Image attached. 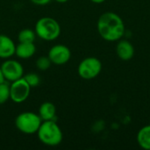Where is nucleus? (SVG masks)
I'll use <instances>...</instances> for the list:
<instances>
[{
	"label": "nucleus",
	"mask_w": 150,
	"mask_h": 150,
	"mask_svg": "<svg viewBox=\"0 0 150 150\" xmlns=\"http://www.w3.org/2000/svg\"><path fill=\"white\" fill-rule=\"evenodd\" d=\"M5 80H4V77L3 76V73H2V70H1V68H0V83H4Z\"/></svg>",
	"instance_id": "nucleus-19"
},
{
	"label": "nucleus",
	"mask_w": 150,
	"mask_h": 150,
	"mask_svg": "<svg viewBox=\"0 0 150 150\" xmlns=\"http://www.w3.org/2000/svg\"><path fill=\"white\" fill-rule=\"evenodd\" d=\"M137 142L142 149L150 150V125L140 129L137 134Z\"/></svg>",
	"instance_id": "nucleus-13"
},
{
	"label": "nucleus",
	"mask_w": 150,
	"mask_h": 150,
	"mask_svg": "<svg viewBox=\"0 0 150 150\" xmlns=\"http://www.w3.org/2000/svg\"><path fill=\"white\" fill-rule=\"evenodd\" d=\"M42 120L39 116L32 112H24L19 113L15 120V126L18 131L25 134H33L37 133Z\"/></svg>",
	"instance_id": "nucleus-4"
},
{
	"label": "nucleus",
	"mask_w": 150,
	"mask_h": 150,
	"mask_svg": "<svg viewBox=\"0 0 150 150\" xmlns=\"http://www.w3.org/2000/svg\"><path fill=\"white\" fill-rule=\"evenodd\" d=\"M23 77L27 82V83L31 86V88L37 87L40 83V76L37 74L33 73V72L28 73L25 76H23Z\"/></svg>",
	"instance_id": "nucleus-16"
},
{
	"label": "nucleus",
	"mask_w": 150,
	"mask_h": 150,
	"mask_svg": "<svg viewBox=\"0 0 150 150\" xmlns=\"http://www.w3.org/2000/svg\"><path fill=\"white\" fill-rule=\"evenodd\" d=\"M52 62L48 56H40L36 61V66L40 70H47L50 68Z\"/></svg>",
	"instance_id": "nucleus-17"
},
{
	"label": "nucleus",
	"mask_w": 150,
	"mask_h": 150,
	"mask_svg": "<svg viewBox=\"0 0 150 150\" xmlns=\"http://www.w3.org/2000/svg\"><path fill=\"white\" fill-rule=\"evenodd\" d=\"M56 2H58V3H61V4H63V3H66L67 1H69V0H55Z\"/></svg>",
	"instance_id": "nucleus-21"
},
{
	"label": "nucleus",
	"mask_w": 150,
	"mask_h": 150,
	"mask_svg": "<svg viewBox=\"0 0 150 150\" xmlns=\"http://www.w3.org/2000/svg\"><path fill=\"white\" fill-rule=\"evenodd\" d=\"M33 4L37 5H46L49 4L52 0H30Z\"/></svg>",
	"instance_id": "nucleus-18"
},
{
	"label": "nucleus",
	"mask_w": 150,
	"mask_h": 150,
	"mask_svg": "<svg viewBox=\"0 0 150 150\" xmlns=\"http://www.w3.org/2000/svg\"><path fill=\"white\" fill-rule=\"evenodd\" d=\"M16 45L7 35L0 34V58L9 59L15 54Z\"/></svg>",
	"instance_id": "nucleus-9"
},
{
	"label": "nucleus",
	"mask_w": 150,
	"mask_h": 150,
	"mask_svg": "<svg viewBox=\"0 0 150 150\" xmlns=\"http://www.w3.org/2000/svg\"><path fill=\"white\" fill-rule=\"evenodd\" d=\"M0 68L5 81L11 83L24 76V68L18 61L7 59L2 63Z\"/></svg>",
	"instance_id": "nucleus-7"
},
{
	"label": "nucleus",
	"mask_w": 150,
	"mask_h": 150,
	"mask_svg": "<svg viewBox=\"0 0 150 150\" xmlns=\"http://www.w3.org/2000/svg\"><path fill=\"white\" fill-rule=\"evenodd\" d=\"M36 39V33L32 29H23L18 33V40L19 42L24 43H34V40Z\"/></svg>",
	"instance_id": "nucleus-14"
},
{
	"label": "nucleus",
	"mask_w": 150,
	"mask_h": 150,
	"mask_svg": "<svg viewBox=\"0 0 150 150\" xmlns=\"http://www.w3.org/2000/svg\"><path fill=\"white\" fill-rule=\"evenodd\" d=\"M116 53L122 61H129L134 54V48L130 41L122 40L116 47Z\"/></svg>",
	"instance_id": "nucleus-10"
},
{
	"label": "nucleus",
	"mask_w": 150,
	"mask_h": 150,
	"mask_svg": "<svg viewBox=\"0 0 150 150\" xmlns=\"http://www.w3.org/2000/svg\"><path fill=\"white\" fill-rule=\"evenodd\" d=\"M98 31L100 36L107 41L120 40L125 33V25L122 18L114 12H105L98 20Z\"/></svg>",
	"instance_id": "nucleus-1"
},
{
	"label": "nucleus",
	"mask_w": 150,
	"mask_h": 150,
	"mask_svg": "<svg viewBox=\"0 0 150 150\" xmlns=\"http://www.w3.org/2000/svg\"><path fill=\"white\" fill-rule=\"evenodd\" d=\"M47 56L52 63L55 65H63L69 61L71 57V52L67 46L57 44L50 48Z\"/></svg>",
	"instance_id": "nucleus-8"
},
{
	"label": "nucleus",
	"mask_w": 150,
	"mask_h": 150,
	"mask_svg": "<svg viewBox=\"0 0 150 150\" xmlns=\"http://www.w3.org/2000/svg\"><path fill=\"white\" fill-rule=\"evenodd\" d=\"M39 116L42 121L54 120L56 116V107L51 102H44L39 108Z\"/></svg>",
	"instance_id": "nucleus-12"
},
{
	"label": "nucleus",
	"mask_w": 150,
	"mask_h": 150,
	"mask_svg": "<svg viewBox=\"0 0 150 150\" xmlns=\"http://www.w3.org/2000/svg\"><path fill=\"white\" fill-rule=\"evenodd\" d=\"M102 70V63L96 57L84 58L78 65L77 72L80 77L91 80L97 77Z\"/></svg>",
	"instance_id": "nucleus-5"
},
{
	"label": "nucleus",
	"mask_w": 150,
	"mask_h": 150,
	"mask_svg": "<svg viewBox=\"0 0 150 150\" xmlns=\"http://www.w3.org/2000/svg\"><path fill=\"white\" fill-rule=\"evenodd\" d=\"M36 52V47L34 43H24L19 42L16 46L15 54L20 59L31 58Z\"/></svg>",
	"instance_id": "nucleus-11"
},
{
	"label": "nucleus",
	"mask_w": 150,
	"mask_h": 150,
	"mask_svg": "<svg viewBox=\"0 0 150 150\" xmlns=\"http://www.w3.org/2000/svg\"><path fill=\"white\" fill-rule=\"evenodd\" d=\"M31 86L27 83L24 77H21L10 85V98L16 104L25 102L30 95Z\"/></svg>",
	"instance_id": "nucleus-6"
},
{
	"label": "nucleus",
	"mask_w": 150,
	"mask_h": 150,
	"mask_svg": "<svg viewBox=\"0 0 150 150\" xmlns=\"http://www.w3.org/2000/svg\"><path fill=\"white\" fill-rule=\"evenodd\" d=\"M91 1L95 3V4H101V3H104L105 0H91Z\"/></svg>",
	"instance_id": "nucleus-20"
},
{
	"label": "nucleus",
	"mask_w": 150,
	"mask_h": 150,
	"mask_svg": "<svg viewBox=\"0 0 150 150\" xmlns=\"http://www.w3.org/2000/svg\"><path fill=\"white\" fill-rule=\"evenodd\" d=\"M37 135L43 144L49 147L58 146L63 139L62 129L55 120L42 121L37 131Z\"/></svg>",
	"instance_id": "nucleus-2"
},
{
	"label": "nucleus",
	"mask_w": 150,
	"mask_h": 150,
	"mask_svg": "<svg viewBox=\"0 0 150 150\" xmlns=\"http://www.w3.org/2000/svg\"><path fill=\"white\" fill-rule=\"evenodd\" d=\"M10 99V85L5 81L0 83V105H4Z\"/></svg>",
	"instance_id": "nucleus-15"
},
{
	"label": "nucleus",
	"mask_w": 150,
	"mask_h": 150,
	"mask_svg": "<svg viewBox=\"0 0 150 150\" xmlns=\"http://www.w3.org/2000/svg\"><path fill=\"white\" fill-rule=\"evenodd\" d=\"M35 33L41 40L52 41L60 36L61 26L54 18L43 17L40 18L35 25Z\"/></svg>",
	"instance_id": "nucleus-3"
}]
</instances>
